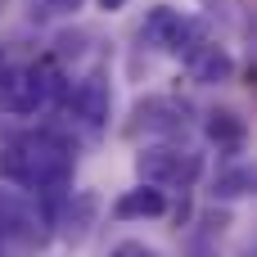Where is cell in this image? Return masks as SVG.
<instances>
[{
	"label": "cell",
	"mask_w": 257,
	"mask_h": 257,
	"mask_svg": "<svg viewBox=\"0 0 257 257\" xmlns=\"http://www.w3.org/2000/svg\"><path fill=\"white\" fill-rule=\"evenodd\" d=\"M0 176H9L23 190H36V194L63 190L72 181V145L50 131L23 136L18 145H9L0 154Z\"/></svg>",
	"instance_id": "6da1fadb"
},
{
	"label": "cell",
	"mask_w": 257,
	"mask_h": 257,
	"mask_svg": "<svg viewBox=\"0 0 257 257\" xmlns=\"http://www.w3.org/2000/svg\"><path fill=\"white\" fill-rule=\"evenodd\" d=\"M136 176H140L145 185H158V190H167V185H190V181L199 176V154L176 149V145H149V149L136 154Z\"/></svg>",
	"instance_id": "7a4b0ae2"
},
{
	"label": "cell",
	"mask_w": 257,
	"mask_h": 257,
	"mask_svg": "<svg viewBox=\"0 0 257 257\" xmlns=\"http://www.w3.org/2000/svg\"><path fill=\"white\" fill-rule=\"evenodd\" d=\"M45 104V77L41 68H0V113L32 117Z\"/></svg>",
	"instance_id": "3957f363"
},
{
	"label": "cell",
	"mask_w": 257,
	"mask_h": 257,
	"mask_svg": "<svg viewBox=\"0 0 257 257\" xmlns=\"http://www.w3.org/2000/svg\"><path fill=\"white\" fill-rule=\"evenodd\" d=\"M68 108H72V113H77L90 131H99V126L108 122V108H113V90H108L104 72L81 77V81L72 86V95H68Z\"/></svg>",
	"instance_id": "277c9868"
},
{
	"label": "cell",
	"mask_w": 257,
	"mask_h": 257,
	"mask_svg": "<svg viewBox=\"0 0 257 257\" xmlns=\"http://www.w3.org/2000/svg\"><path fill=\"white\" fill-rule=\"evenodd\" d=\"M190 77L199 81V86H221V81H230L235 77V59H230V50H221V45H203V50H194L190 59Z\"/></svg>",
	"instance_id": "5b68a950"
},
{
	"label": "cell",
	"mask_w": 257,
	"mask_h": 257,
	"mask_svg": "<svg viewBox=\"0 0 257 257\" xmlns=\"http://www.w3.org/2000/svg\"><path fill=\"white\" fill-rule=\"evenodd\" d=\"M167 212V194L158 185H140V190H126L117 203H113V217L117 221H145V217H163Z\"/></svg>",
	"instance_id": "8992f818"
},
{
	"label": "cell",
	"mask_w": 257,
	"mask_h": 257,
	"mask_svg": "<svg viewBox=\"0 0 257 257\" xmlns=\"http://www.w3.org/2000/svg\"><path fill=\"white\" fill-rule=\"evenodd\" d=\"M203 131H208V140H212L217 149H230V154H239L244 140H248V122H244L235 108H212L208 122H203Z\"/></svg>",
	"instance_id": "52a82bcc"
},
{
	"label": "cell",
	"mask_w": 257,
	"mask_h": 257,
	"mask_svg": "<svg viewBox=\"0 0 257 257\" xmlns=\"http://www.w3.org/2000/svg\"><path fill=\"white\" fill-rule=\"evenodd\" d=\"M176 23H181V14H176L172 5H158V9H149V18H145V27H140V41L154 45V50H167L172 36H176Z\"/></svg>",
	"instance_id": "ba28073f"
},
{
	"label": "cell",
	"mask_w": 257,
	"mask_h": 257,
	"mask_svg": "<svg viewBox=\"0 0 257 257\" xmlns=\"http://www.w3.org/2000/svg\"><path fill=\"white\" fill-rule=\"evenodd\" d=\"M203 45H208V23H203V18H181V23H176V36H172L167 50H172L176 59H190V54L203 50Z\"/></svg>",
	"instance_id": "9c48e42d"
},
{
	"label": "cell",
	"mask_w": 257,
	"mask_h": 257,
	"mask_svg": "<svg viewBox=\"0 0 257 257\" xmlns=\"http://www.w3.org/2000/svg\"><path fill=\"white\" fill-rule=\"evenodd\" d=\"M212 194H217V199H244V194H253V172H248V167L221 172L217 185H212Z\"/></svg>",
	"instance_id": "30bf717a"
},
{
	"label": "cell",
	"mask_w": 257,
	"mask_h": 257,
	"mask_svg": "<svg viewBox=\"0 0 257 257\" xmlns=\"http://www.w3.org/2000/svg\"><path fill=\"white\" fill-rule=\"evenodd\" d=\"M90 217H95V194H77V203L68 208V226H63V235H68V239H81V235L90 230Z\"/></svg>",
	"instance_id": "8fae6325"
},
{
	"label": "cell",
	"mask_w": 257,
	"mask_h": 257,
	"mask_svg": "<svg viewBox=\"0 0 257 257\" xmlns=\"http://www.w3.org/2000/svg\"><path fill=\"white\" fill-rule=\"evenodd\" d=\"M108 257H163L158 248H149V244H140V239H122V244H113V253Z\"/></svg>",
	"instance_id": "7c38bea8"
},
{
	"label": "cell",
	"mask_w": 257,
	"mask_h": 257,
	"mask_svg": "<svg viewBox=\"0 0 257 257\" xmlns=\"http://www.w3.org/2000/svg\"><path fill=\"white\" fill-rule=\"evenodd\" d=\"M77 5H81V0H50V9H54V14H72Z\"/></svg>",
	"instance_id": "4fadbf2b"
},
{
	"label": "cell",
	"mask_w": 257,
	"mask_h": 257,
	"mask_svg": "<svg viewBox=\"0 0 257 257\" xmlns=\"http://www.w3.org/2000/svg\"><path fill=\"white\" fill-rule=\"evenodd\" d=\"M95 5H99L104 14H117V9H126V0H95Z\"/></svg>",
	"instance_id": "5bb4252c"
},
{
	"label": "cell",
	"mask_w": 257,
	"mask_h": 257,
	"mask_svg": "<svg viewBox=\"0 0 257 257\" xmlns=\"http://www.w3.org/2000/svg\"><path fill=\"white\" fill-rule=\"evenodd\" d=\"M190 257H212V248H208V244H194V253Z\"/></svg>",
	"instance_id": "9a60e30c"
}]
</instances>
